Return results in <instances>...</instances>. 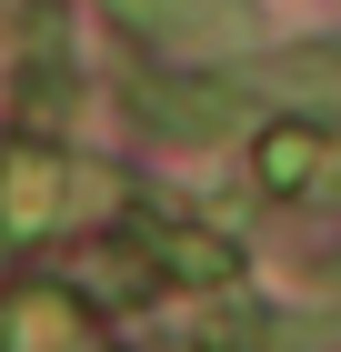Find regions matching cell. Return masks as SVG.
<instances>
[{
    "instance_id": "obj_1",
    "label": "cell",
    "mask_w": 341,
    "mask_h": 352,
    "mask_svg": "<svg viewBox=\"0 0 341 352\" xmlns=\"http://www.w3.org/2000/svg\"><path fill=\"white\" fill-rule=\"evenodd\" d=\"M121 191L91 162H60V151H0V242H51V232H80L101 221Z\"/></svg>"
},
{
    "instance_id": "obj_2",
    "label": "cell",
    "mask_w": 341,
    "mask_h": 352,
    "mask_svg": "<svg viewBox=\"0 0 341 352\" xmlns=\"http://www.w3.org/2000/svg\"><path fill=\"white\" fill-rule=\"evenodd\" d=\"M101 10L131 41L181 51V60H211V51H241L251 41V0H101Z\"/></svg>"
},
{
    "instance_id": "obj_3",
    "label": "cell",
    "mask_w": 341,
    "mask_h": 352,
    "mask_svg": "<svg viewBox=\"0 0 341 352\" xmlns=\"http://www.w3.org/2000/svg\"><path fill=\"white\" fill-rule=\"evenodd\" d=\"M251 182L271 201H341V131L331 121H271L251 141Z\"/></svg>"
},
{
    "instance_id": "obj_4",
    "label": "cell",
    "mask_w": 341,
    "mask_h": 352,
    "mask_svg": "<svg viewBox=\"0 0 341 352\" xmlns=\"http://www.w3.org/2000/svg\"><path fill=\"white\" fill-rule=\"evenodd\" d=\"M131 111L151 121V131H171V141H221V131H241V121H251V101H241V91H221V81H141Z\"/></svg>"
},
{
    "instance_id": "obj_5",
    "label": "cell",
    "mask_w": 341,
    "mask_h": 352,
    "mask_svg": "<svg viewBox=\"0 0 341 352\" xmlns=\"http://www.w3.org/2000/svg\"><path fill=\"white\" fill-rule=\"evenodd\" d=\"M131 242L151 252V272H171V282H231V242H221V232H201V221L131 212Z\"/></svg>"
},
{
    "instance_id": "obj_6",
    "label": "cell",
    "mask_w": 341,
    "mask_h": 352,
    "mask_svg": "<svg viewBox=\"0 0 341 352\" xmlns=\"http://www.w3.org/2000/svg\"><path fill=\"white\" fill-rule=\"evenodd\" d=\"M0 352H110V342L91 332V312H80L71 292H21V302H10Z\"/></svg>"
}]
</instances>
